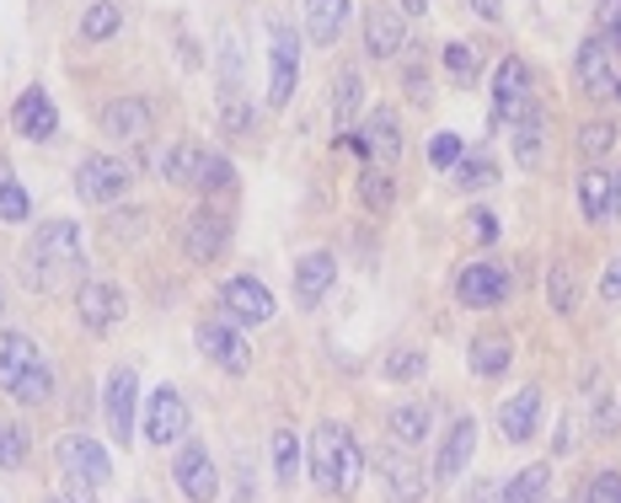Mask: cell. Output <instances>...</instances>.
I'll list each match as a JSON object with an SVG mask.
<instances>
[{
	"label": "cell",
	"mask_w": 621,
	"mask_h": 503,
	"mask_svg": "<svg viewBox=\"0 0 621 503\" xmlns=\"http://www.w3.org/2000/svg\"><path fill=\"white\" fill-rule=\"evenodd\" d=\"M375 471H380V488H386V499L391 503H423V471H418L402 450H380L375 456Z\"/></svg>",
	"instance_id": "cell-17"
},
{
	"label": "cell",
	"mask_w": 621,
	"mask_h": 503,
	"mask_svg": "<svg viewBox=\"0 0 621 503\" xmlns=\"http://www.w3.org/2000/svg\"><path fill=\"white\" fill-rule=\"evenodd\" d=\"M365 145H370L375 167H391L402 161V124H397V108H375L370 124H365Z\"/></svg>",
	"instance_id": "cell-22"
},
{
	"label": "cell",
	"mask_w": 621,
	"mask_h": 503,
	"mask_svg": "<svg viewBox=\"0 0 621 503\" xmlns=\"http://www.w3.org/2000/svg\"><path fill=\"white\" fill-rule=\"evenodd\" d=\"M391 439H402V445L429 439V407H418V402L397 407V413H391Z\"/></svg>",
	"instance_id": "cell-36"
},
{
	"label": "cell",
	"mask_w": 621,
	"mask_h": 503,
	"mask_svg": "<svg viewBox=\"0 0 621 503\" xmlns=\"http://www.w3.org/2000/svg\"><path fill=\"white\" fill-rule=\"evenodd\" d=\"M129 188H134V167L119 161V156H86L81 167H76V193H81V204H119Z\"/></svg>",
	"instance_id": "cell-6"
},
{
	"label": "cell",
	"mask_w": 621,
	"mask_h": 503,
	"mask_svg": "<svg viewBox=\"0 0 621 503\" xmlns=\"http://www.w3.org/2000/svg\"><path fill=\"white\" fill-rule=\"evenodd\" d=\"M509 359H514V343L503 333H483L472 337V348H466V365H472V376L477 380H498L509 370Z\"/></svg>",
	"instance_id": "cell-26"
},
{
	"label": "cell",
	"mask_w": 621,
	"mask_h": 503,
	"mask_svg": "<svg viewBox=\"0 0 621 503\" xmlns=\"http://www.w3.org/2000/svg\"><path fill=\"white\" fill-rule=\"evenodd\" d=\"M54 466L70 477L76 493H102V488L113 482V461H108V450H102L91 434H65V439L54 445Z\"/></svg>",
	"instance_id": "cell-4"
},
{
	"label": "cell",
	"mask_w": 621,
	"mask_h": 503,
	"mask_svg": "<svg viewBox=\"0 0 621 503\" xmlns=\"http://www.w3.org/2000/svg\"><path fill=\"white\" fill-rule=\"evenodd\" d=\"M86 273V242L76 220H43L33 242L22 247V284L38 294H54L59 284Z\"/></svg>",
	"instance_id": "cell-1"
},
{
	"label": "cell",
	"mask_w": 621,
	"mask_h": 503,
	"mask_svg": "<svg viewBox=\"0 0 621 503\" xmlns=\"http://www.w3.org/2000/svg\"><path fill=\"white\" fill-rule=\"evenodd\" d=\"M600 300H606V305H611V300H621V252L611 257V268L600 273Z\"/></svg>",
	"instance_id": "cell-48"
},
{
	"label": "cell",
	"mask_w": 621,
	"mask_h": 503,
	"mask_svg": "<svg viewBox=\"0 0 621 503\" xmlns=\"http://www.w3.org/2000/svg\"><path fill=\"white\" fill-rule=\"evenodd\" d=\"M182 423H188L182 391L156 385V391H151V407H145V439H151V445H177V439H182Z\"/></svg>",
	"instance_id": "cell-16"
},
{
	"label": "cell",
	"mask_w": 621,
	"mask_h": 503,
	"mask_svg": "<svg viewBox=\"0 0 621 503\" xmlns=\"http://www.w3.org/2000/svg\"><path fill=\"white\" fill-rule=\"evenodd\" d=\"M584 503H621V471H595Z\"/></svg>",
	"instance_id": "cell-46"
},
{
	"label": "cell",
	"mask_w": 621,
	"mask_h": 503,
	"mask_svg": "<svg viewBox=\"0 0 621 503\" xmlns=\"http://www.w3.org/2000/svg\"><path fill=\"white\" fill-rule=\"evenodd\" d=\"M306 466H311V482L322 493H354L359 477H365V450H359V439L343 423L328 418V423H317V434H311Z\"/></svg>",
	"instance_id": "cell-2"
},
{
	"label": "cell",
	"mask_w": 621,
	"mask_h": 503,
	"mask_svg": "<svg viewBox=\"0 0 621 503\" xmlns=\"http://www.w3.org/2000/svg\"><path fill=\"white\" fill-rule=\"evenodd\" d=\"M268 59H274V70H268V108H285L295 97V81H300V33L285 16L268 22Z\"/></svg>",
	"instance_id": "cell-5"
},
{
	"label": "cell",
	"mask_w": 621,
	"mask_h": 503,
	"mask_svg": "<svg viewBox=\"0 0 621 503\" xmlns=\"http://www.w3.org/2000/svg\"><path fill=\"white\" fill-rule=\"evenodd\" d=\"M231 182H236V167H231L225 156L204 150V167H199V193H225Z\"/></svg>",
	"instance_id": "cell-42"
},
{
	"label": "cell",
	"mask_w": 621,
	"mask_h": 503,
	"mask_svg": "<svg viewBox=\"0 0 621 503\" xmlns=\"http://www.w3.org/2000/svg\"><path fill=\"white\" fill-rule=\"evenodd\" d=\"M472 236H483V242H494V236H498V220H494V214H488V210H477V214H472Z\"/></svg>",
	"instance_id": "cell-50"
},
{
	"label": "cell",
	"mask_w": 621,
	"mask_h": 503,
	"mask_svg": "<svg viewBox=\"0 0 621 503\" xmlns=\"http://www.w3.org/2000/svg\"><path fill=\"white\" fill-rule=\"evenodd\" d=\"M611 214H617V220H621V167L611 171Z\"/></svg>",
	"instance_id": "cell-53"
},
{
	"label": "cell",
	"mask_w": 621,
	"mask_h": 503,
	"mask_svg": "<svg viewBox=\"0 0 621 503\" xmlns=\"http://www.w3.org/2000/svg\"><path fill=\"white\" fill-rule=\"evenodd\" d=\"M359 108H365V76H359L354 65H343L337 81H332V119H337L343 134L359 124Z\"/></svg>",
	"instance_id": "cell-27"
},
{
	"label": "cell",
	"mask_w": 621,
	"mask_h": 503,
	"mask_svg": "<svg viewBox=\"0 0 621 503\" xmlns=\"http://www.w3.org/2000/svg\"><path fill=\"white\" fill-rule=\"evenodd\" d=\"M199 167H204V150L199 145H171L162 156V177L171 182V188H199Z\"/></svg>",
	"instance_id": "cell-29"
},
{
	"label": "cell",
	"mask_w": 621,
	"mask_h": 503,
	"mask_svg": "<svg viewBox=\"0 0 621 503\" xmlns=\"http://www.w3.org/2000/svg\"><path fill=\"white\" fill-rule=\"evenodd\" d=\"M574 70H579V86L589 91V97H617V91H621L617 48L600 38V33L579 43V59H574Z\"/></svg>",
	"instance_id": "cell-13"
},
{
	"label": "cell",
	"mask_w": 621,
	"mask_h": 503,
	"mask_svg": "<svg viewBox=\"0 0 621 503\" xmlns=\"http://www.w3.org/2000/svg\"><path fill=\"white\" fill-rule=\"evenodd\" d=\"M27 466V434L22 423L0 418V471H22Z\"/></svg>",
	"instance_id": "cell-38"
},
{
	"label": "cell",
	"mask_w": 621,
	"mask_h": 503,
	"mask_svg": "<svg viewBox=\"0 0 621 503\" xmlns=\"http://www.w3.org/2000/svg\"><path fill=\"white\" fill-rule=\"evenodd\" d=\"M514 161H525V167L541 161V113H531V108H525V119L514 128Z\"/></svg>",
	"instance_id": "cell-39"
},
{
	"label": "cell",
	"mask_w": 621,
	"mask_h": 503,
	"mask_svg": "<svg viewBox=\"0 0 621 503\" xmlns=\"http://www.w3.org/2000/svg\"><path fill=\"white\" fill-rule=\"evenodd\" d=\"M252 119H257V108H252L242 91H220V128H231V134H252Z\"/></svg>",
	"instance_id": "cell-37"
},
{
	"label": "cell",
	"mask_w": 621,
	"mask_h": 503,
	"mask_svg": "<svg viewBox=\"0 0 621 503\" xmlns=\"http://www.w3.org/2000/svg\"><path fill=\"white\" fill-rule=\"evenodd\" d=\"M0 311H5V290H0Z\"/></svg>",
	"instance_id": "cell-56"
},
{
	"label": "cell",
	"mask_w": 621,
	"mask_h": 503,
	"mask_svg": "<svg viewBox=\"0 0 621 503\" xmlns=\"http://www.w3.org/2000/svg\"><path fill=\"white\" fill-rule=\"evenodd\" d=\"M563 503H579V499H563Z\"/></svg>",
	"instance_id": "cell-57"
},
{
	"label": "cell",
	"mask_w": 621,
	"mask_h": 503,
	"mask_svg": "<svg viewBox=\"0 0 621 503\" xmlns=\"http://www.w3.org/2000/svg\"><path fill=\"white\" fill-rule=\"evenodd\" d=\"M445 70H451L456 81H477V54H472L466 43H451V48H445Z\"/></svg>",
	"instance_id": "cell-47"
},
{
	"label": "cell",
	"mask_w": 621,
	"mask_h": 503,
	"mask_svg": "<svg viewBox=\"0 0 621 503\" xmlns=\"http://www.w3.org/2000/svg\"><path fill=\"white\" fill-rule=\"evenodd\" d=\"M48 503H65V499H48Z\"/></svg>",
	"instance_id": "cell-58"
},
{
	"label": "cell",
	"mask_w": 621,
	"mask_h": 503,
	"mask_svg": "<svg viewBox=\"0 0 621 503\" xmlns=\"http://www.w3.org/2000/svg\"><path fill=\"white\" fill-rule=\"evenodd\" d=\"M423 370H429V359L418 348H391L386 354V380H423Z\"/></svg>",
	"instance_id": "cell-43"
},
{
	"label": "cell",
	"mask_w": 621,
	"mask_h": 503,
	"mask_svg": "<svg viewBox=\"0 0 621 503\" xmlns=\"http://www.w3.org/2000/svg\"><path fill=\"white\" fill-rule=\"evenodd\" d=\"M461 156H466V150H461L456 134H434V139H429V167L434 171H456Z\"/></svg>",
	"instance_id": "cell-44"
},
{
	"label": "cell",
	"mask_w": 621,
	"mask_h": 503,
	"mask_svg": "<svg viewBox=\"0 0 621 503\" xmlns=\"http://www.w3.org/2000/svg\"><path fill=\"white\" fill-rule=\"evenodd\" d=\"M621 139V128L611 124V119H589V124L579 128V150L589 156V161H600V156H611V145Z\"/></svg>",
	"instance_id": "cell-35"
},
{
	"label": "cell",
	"mask_w": 621,
	"mask_h": 503,
	"mask_svg": "<svg viewBox=\"0 0 621 503\" xmlns=\"http://www.w3.org/2000/svg\"><path fill=\"white\" fill-rule=\"evenodd\" d=\"M579 204H584V220H606L611 214V171L606 167H589L579 177Z\"/></svg>",
	"instance_id": "cell-31"
},
{
	"label": "cell",
	"mask_w": 621,
	"mask_h": 503,
	"mask_svg": "<svg viewBox=\"0 0 621 503\" xmlns=\"http://www.w3.org/2000/svg\"><path fill=\"white\" fill-rule=\"evenodd\" d=\"M97 124H102L108 139H145L151 134V102L145 97H113Z\"/></svg>",
	"instance_id": "cell-21"
},
{
	"label": "cell",
	"mask_w": 621,
	"mask_h": 503,
	"mask_svg": "<svg viewBox=\"0 0 621 503\" xmlns=\"http://www.w3.org/2000/svg\"><path fill=\"white\" fill-rule=\"evenodd\" d=\"M129 311V300L119 284H108V279H81V290H76V316H81V327L91 333H108V327H119Z\"/></svg>",
	"instance_id": "cell-12"
},
{
	"label": "cell",
	"mask_w": 621,
	"mask_h": 503,
	"mask_svg": "<svg viewBox=\"0 0 621 503\" xmlns=\"http://www.w3.org/2000/svg\"><path fill=\"white\" fill-rule=\"evenodd\" d=\"M423 81H429V76H423V70H408V91H413L418 102H423V97H429V86H423Z\"/></svg>",
	"instance_id": "cell-52"
},
{
	"label": "cell",
	"mask_w": 621,
	"mask_h": 503,
	"mask_svg": "<svg viewBox=\"0 0 621 503\" xmlns=\"http://www.w3.org/2000/svg\"><path fill=\"white\" fill-rule=\"evenodd\" d=\"M134 396H140L134 370H113V376H108V423H113V439H119V445L134 439Z\"/></svg>",
	"instance_id": "cell-23"
},
{
	"label": "cell",
	"mask_w": 621,
	"mask_h": 503,
	"mask_svg": "<svg viewBox=\"0 0 621 503\" xmlns=\"http://www.w3.org/2000/svg\"><path fill=\"white\" fill-rule=\"evenodd\" d=\"M456 300L472 305V311H494V305L509 300V273L498 268L494 257H477V262H466L456 273Z\"/></svg>",
	"instance_id": "cell-8"
},
{
	"label": "cell",
	"mask_w": 621,
	"mask_h": 503,
	"mask_svg": "<svg viewBox=\"0 0 621 503\" xmlns=\"http://www.w3.org/2000/svg\"><path fill=\"white\" fill-rule=\"evenodd\" d=\"M171 482H177V493H182L188 503H214L220 499V471H214L204 445H193V439L171 456Z\"/></svg>",
	"instance_id": "cell-7"
},
{
	"label": "cell",
	"mask_w": 621,
	"mask_h": 503,
	"mask_svg": "<svg viewBox=\"0 0 621 503\" xmlns=\"http://www.w3.org/2000/svg\"><path fill=\"white\" fill-rule=\"evenodd\" d=\"M199 354L209 365H220L225 376H247L252 370V348L236 322H199Z\"/></svg>",
	"instance_id": "cell-9"
},
{
	"label": "cell",
	"mask_w": 621,
	"mask_h": 503,
	"mask_svg": "<svg viewBox=\"0 0 621 503\" xmlns=\"http://www.w3.org/2000/svg\"><path fill=\"white\" fill-rule=\"evenodd\" d=\"M11 128H16L22 139H33V145L54 139V128H59V108L48 102L43 86H27V91L11 102Z\"/></svg>",
	"instance_id": "cell-14"
},
{
	"label": "cell",
	"mask_w": 621,
	"mask_h": 503,
	"mask_svg": "<svg viewBox=\"0 0 621 503\" xmlns=\"http://www.w3.org/2000/svg\"><path fill=\"white\" fill-rule=\"evenodd\" d=\"M0 391L22 407H43L54 396V370L38 354V343L22 333V327H5L0 333Z\"/></svg>",
	"instance_id": "cell-3"
},
{
	"label": "cell",
	"mask_w": 621,
	"mask_h": 503,
	"mask_svg": "<svg viewBox=\"0 0 621 503\" xmlns=\"http://www.w3.org/2000/svg\"><path fill=\"white\" fill-rule=\"evenodd\" d=\"M472 11H477L483 22H498V16H503V0H472Z\"/></svg>",
	"instance_id": "cell-51"
},
{
	"label": "cell",
	"mask_w": 621,
	"mask_h": 503,
	"mask_svg": "<svg viewBox=\"0 0 621 503\" xmlns=\"http://www.w3.org/2000/svg\"><path fill=\"white\" fill-rule=\"evenodd\" d=\"M231 242V220L220 210H193L182 220V252L193 257V262H209V257H220Z\"/></svg>",
	"instance_id": "cell-15"
},
{
	"label": "cell",
	"mask_w": 621,
	"mask_h": 503,
	"mask_svg": "<svg viewBox=\"0 0 621 503\" xmlns=\"http://www.w3.org/2000/svg\"><path fill=\"white\" fill-rule=\"evenodd\" d=\"M546 300H552V311L574 316V305H579V279H574L568 262H552V273H546Z\"/></svg>",
	"instance_id": "cell-34"
},
{
	"label": "cell",
	"mask_w": 621,
	"mask_h": 503,
	"mask_svg": "<svg viewBox=\"0 0 621 503\" xmlns=\"http://www.w3.org/2000/svg\"><path fill=\"white\" fill-rule=\"evenodd\" d=\"M402 11H408V16H423V11H429V0H402Z\"/></svg>",
	"instance_id": "cell-55"
},
{
	"label": "cell",
	"mask_w": 621,
	"mask_h": 503,
	"mask_svg": "<svg viewBox=\"0 0 621 503\" xmlns=\"http://www.w3.org/2000/svg\"><path fill=\"white\" fill-rule=\"evenodd\" d=\"M456 182L466 188V193H477V188H494L498 167L488 161V156H461V161H456Z\"/></svg>",
	"instance_id": "cell-41"
},
{
	"label": "cell",
	"mask_w": 621,
	"mask_h": 503,
	"mask_svg": "<svg viewBox=\"0 0 621 503\" xmlns=\"http://www.w3.org/2000/svg\"><path fill=\"white\" fill-rule=\"evenodd\" d=\"M27 214H33V199H27V188L16 182V171H11V161H0V220L22 225Z\"/></svg>",
	"instance_id": "cell-33"
},
{
	"label": "cell",
	"mask_w": 621,
	"mask_h": 503,
	"mask_svg": "<svg viewBox=\"0 0 621 503\" xmlns=\"http://www.w3.org/2000/svg\"><path fill=\"white\" fill-rule=\"evenodd\" d=\"M525 108H531V65L509 54L494 76V124H520Z\"/></svg>",
	"instance_id": "cell-10"
},
{
	"label": "cell",
	"mask_w": 621,
	"mask_h": 503,
	"mask_svg": "<svg viewBox=\"0 0 621 503\" xmlns=\"http://www.w3.org/2000/svg\"><path fill=\"white\" fill-rule=\"evenodd\" d=\"M332 279H337V262H332V252L311 247L300 262H295V300L311 311V305H322L332 294Z\"/></svg>",
	"instance_id": "cell-18"
},
{
	"label": "cell",
	"mask_w": 621,
	"mask_h": 503,
	"mask_svg": "<svg viewBox=\"0 0 621 503\" xmlns=\"http://www.w3.org/2000/svg\"><path fill=\"white\" fill-rule=\"evenodd\" d=\"M119 27H124V11H119L113 0H97V5H86V16H81V38L86 43L119 38Z\"/></svg>",
	"instance_id": "cell-32"
},
{
	"label": "cell",
	"mask_w": 621,
	"mask_h": 503,
	"mask_svg": "<svg viewBox=\"0 0 621 503\" xmlns=\"http://www.w3.org/2000/svg\"><path fill=\"white\" fill-rule=\"evenodd\" d=\"M498 428H503V439H509V445H525V439H536V428H541V385L514 391V396L498 407Z\"/></svg>",
	"instance_id": "cell-19"
},
{
	"label": "cell",
	"mask_w": 621,
	"mask_h": 503,
	"mask_svg": "<svg viewBox=\"0 0 621 503\" xmlns=\"http://www.w3.org/2000/svg\"><path fill=\"white\" fill-rule=\"evenodd\" d=\"M402 43H408L402 11L397 5H375L370 16H365V48H370V59H397Z\"/></svg>",
	"instance_id": "cell-20"
},
{
	"label": "cell",
	"mask_w": 621,
	"mask_h": 503,
	"mask_svg": "<svg viewBox=\"0 0 621 503\" xmlns=\"http://www.w3.org/2000/svg\"><path fill=\"white\" fill-rule=\"evenodd\" d=\"M494 493H498L494 482H477V488H472V503H494Z\"/></svg>",
	"instance_id": "cell-54"
},
{
	"label": "cell",
	"mask_w": 621,
	"mask_h": 503,
	"mask_svg": "<svg viewBox=\"0 0 621 503\" xmlns=\"http://www.w3.org/2000/svg\"><path fill=\"white\" fill-rule=\"evenodd\" d=\"M214 294H220L225 316H231V322H242V327L274 322V294H268V284H257L252 273H236V279H225V284H220Z\"/></svg>",
	"instance_id": "cell-11"
},
{
	"label": "cell",
	"mask_w": 621,
	"mask_h": 503,
	"mask_svg": "<svg viewBox=\"0 0 621 503\" xmlns=\"http://www.w3.org/2000/svg\"><path fill=\"white\" fill-rule=\"evenodd\" d=\"M348 16H354L348 0H306V38L317 43V48H332V43L343 38Z\"/></svg>",
	"instance_id": "cell-24"
},
{
	"label": "cell",
	"mask_w": 621,
	"mask_h": 503,
	"mask_svg": "<svg viewBox=\"0 0 621 503\" xmlns=\"http://www.w3.org/2000/svg\"><path fill=\"white\" fill-rule=\"evenodd\" d=\"M359 199H365V210L375 214H386V210H397V171L391 167H365V177H359Z\"/></svg>",
	"instance_id": "cell-30"
},
{
	"label": "cell",
	"mask_w": 621,
	"mask_h": 503,
	"mask_svg": "<svg viewBox=\"0 0 621 503\" xmlns=\"http://www.w3.org/2000/svg\"><path fill=\"white\" fill-rule=\"evenodd\" d=\"M595 33L611 43V48H621V0H600L595 5Z\"/></svg>",
	"instance_id": "cell-45"
},
{
	"label": "cell",
	"mask_w": 621,
	"mask_h": 503,
	"mask_svg": "<svg viewBox=\"0 0 621 503\" xmlns=\"http://www.w3.org/2000/svg\"><path fill=\"white\" fill-rule=\"evenodd\" d=\"M274 477H279V482H295V477H300V439H295L290 428L274 434Z\"/></svg>",
	"instance_id": "cell-40"
},
{
	"label": "cell",
	"mask_w": 621,
	"mask_h": 503,
	"mask_svg": "<svg viewBox=\"0 0 621 503\" xmlns=\"http://www.w3.org/2000/svg\"><path fill=\"white\" fill-rule=\"evenodd\" d=\"M472 450H477V418H456V428H451L445 445H440L434 477H440V482H456L461 471L472 466Z\"/></svg>",
	"instance_id": "cell-25"
},
{
	"label": "cell",
	"mask_w": 621,
	"mask_h": 503,
	"mask_svg": "<svg viewBox=\"0 0 621 503\" xmlns=\"http://www.w3.org/2000/svg\"><path fill=\"white\" fill-rule=\"evenodd\" d=\"M546 493H552V466L536 461V466H525V471H514V477L503 482L498 503H546Z\"/></svg>",
	"instance_id": "cell-28"
},
{
	"label": "cell",
	"mask_w": 621,
	"mask_h": 503,
	"mask_svg": "<svg viewBox=\"0 0 621 503\" xmlns=\"http://www.w3.org/2000/svg\"><path fill=\"white\" fill-rule=\"evenodd\" d=\"M621 428V407L617 402H600V407H595V434H617Z\"/></svg>",
	"instance_id": "cell-49"
}]
</instances>
